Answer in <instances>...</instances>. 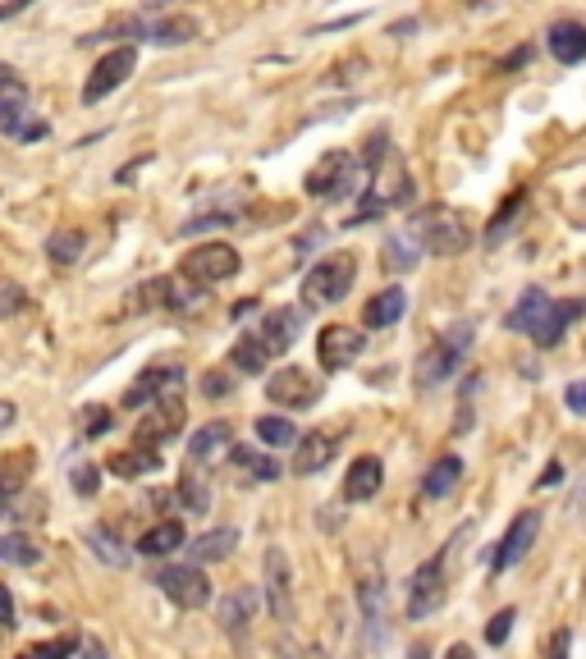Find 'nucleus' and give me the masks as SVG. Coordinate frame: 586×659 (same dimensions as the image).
Wrapping results in <instances>:
<instances>
[{
  "instance_id": "nucleus-1",
  "label": "nucleus",
  "mask_w": 586,
  "mask_h": 659,
  "mask_svg": "<svg viewBox=\"0 0 586 659\" xmlns=\"http://www.w3.org/2000/svg\"><path fill=\"white\" fill-rule=\"evenodd\" d=\"M582 312H586V303H577V298L559 303V298H550V293H541V289H527L522 293V303L509 312V330L532 335L536 348H554Z\"/></svg>"
},
{
  "instance_id": "nucleus-2",
  "label": "nucleus",
  "mask_w": 586,
  "mask_h": 659,
  "mask_svg": "<svg viewBox=\"0 0 586 659\" xmlns=\"http://www.w3.org/2000/svg\"><path fill=\"white\" fill-rule=\"evenodd\" d=\"M413 229L435 257H458V252L467 248V238H472L467 220L458 216V211H449V206H426V211H417Z\"/></svg>"
},
{
  "instance_id": "nucleus-3",
  "label": "nucleus",
  "mask_w": 586,
  "mask_h": 659,
  "mask_svg": "<svg viewBox=\"0 0 586 659\" xmlns=\"http://www.w3.org/2000/svg\"><path fill=\"white\" fill-rule=\"evenodd\" d=\"M353 275H358V261L348 252H330L326 261H316L312 271L303 280V293L312 307H326V303H339L348 289H353Z\"/></svg>"
},
{
  "instance_id": "nucleus-4",
  "label": "nucleus",
  "mask_w": 586,
  "mask_h": 659,
  "mask_svg": "<svg viewBox=\"0 0 586 659\" xmlns=\"http://www.w3.org/2000/svg\"><path fill=\"white\" fill-rule=\"evenodd\" d=\"M239 252L229 248V243H202L184 257V280L197 284V289H216V284L234 280L239 275Z\"/></svg>"
},
{
  "instance_id": "nucleus-5",
  "label": "nucleus",
  "mask_w": 586,
  "mask_h": 659,
  "mask_svg": "<svg viewBox=\"0 0 586 659\" xmlns=\"http://www.w3.org/2000/svg\"><path fill=\"white\" fill-rule=\"evenodd\" d=\"M353 188H358V165H353V156H344V152H330L326 161L307 174V193H312V197L344 202Z\"/></svg>"
},
{
  "instance_id": "nucleus-6",
  "label": "nucleus",
  "mask_w": 586,
  "mask_h": 659,
  "mask_svg": "<svg viewBox=\"0 0 586 659\" xmlns=\"http://www.w3.org/2000/svg\"><path fill=\"white\" fill-rule=\"evenodd\" d=\"M156 586H161L165 595H170L179 609H202L211 600V582L202 568H193V563H174V568H165L161 577H156Z\"/></svg>"
},
{
  "instance_id": "nucleus-7",
  "label": "nucleus",
  "mask_w": 586,
  "mask_h": 659,
  "mask_svg": "<svg viewBox=\"0 0 586 659\" xmlns=\"http://www.w3.org/2000/svg\"><path fill=\"white\" fill-rule=\"evenodd\" d=\"M133 69H138V51H133V46H115V51H110L97 69H92V78H87V87H83V101H87V106L106 101L115 87H124V78H129Z\"/></svg>"
},
{
  "instance_id": "nucleus-8",
  "label": "nucleus",
  "mask_w": 586,
  "mask_h": 659,
  "mask_svg": "<svg viewBox=\"0 0 586 659\" xmlns=\"http://www.w3.org/2000/svg\"><path fill=\"white\" fill-rule=\"evenodd\" d=\"M445 605V559H426L408 582V618H426Z\"/></svg>"
},
{
  "instance_id": "nucleus-9",
  "label": "nucleus",
  "mask_w": 586,
  "mask_h": 659,
  "mask_svg": "<svg viewBox=\"0 0 586 659\" xmlns=\"http://www.w3.org/2000/svg\"><path fill=\"white\" fill-rule=\"evenodd\" d=\"M362 348H367V335L353 330V325H326L321 339H316V357H321V367H326V371L353 367Z\"/></svg>"
},
{
  "instance_id": "nucleus-10",
  "label": "nucleus",
  "mask_w": 586,
  "mask_h": 659,
  "mask_svg": "<svg viewBox=\"0 0 586 659\" xmlns=\"http://www.w3.org/2000/svg\"><path fill=\"white\" fill-rule=\"evenodd\" d=\"M266 399L284 403V408H312L321 399V385L316 376H307L303 367H280L271 380H266Z\"/></svg>"
},
{
  "instance_id": "nucleus-11",
  "label": "nucleus",
  "mask_w": 586,
  "mask_h": 659,
  "mask_svg": "<svg viewBox=\"0 0 586 659\" xmlns=\"http://www.w3.org/2000/svg\"><path fill=\"white\" fill-rule=\"evenodd\" d=\"M170 394H184V371L179 367H152V371H142V376L133 380V389L124 394V403H129V408H156V403L170 399Z\"/></svg>"
},
{
  "instance_id": "nucleus-12",
  "label": "nucleus",
  "mask_w": 586,
  "mask_h": 659,
  "mask_svg": "<svg viewBox=\"0 0 586 659\" xmlns=\"http://www.w3.org/2000/svg\"><path fill=\"white\" fill-rule=\"evenodd\" d=\"M463 348H467V325H454V335H445L431 353L422 357L417 380H422V385H440V380H449L458 371V362H463Z\"/></svg>"
},
{
  "instance_id": "nucleus-13",
  "label": "nucleus",
  "mask_w": 586,
  "mask_h": 659,
  "mask_svg": "<svg viewBox=\"0 0 586 659\" xmlns=\"http://www.w3.org/2000/svg\"><path fill=\"white\" fill-rule=\"evenodd\" d=\"M536 531H541V513H536V508H527V513H518V518L509 522L500 550H495V573H504V568L527 559V550L536 545Z\"/></svg>"
},
{
  "instance_id": "nucleus-14",
  "label": "nucleus",
  "mask_w": 586,
  "mask_h": 659,
  "mask_svg": "<svg viewBox=\"0 0 586 659\" xmlns=\"http://www.w3.org/2000/svg\"><path fill=\"white\" fill-rule=\"evenodd\" d=\"M266 605H271V614L280 623L293 618V573L284 550H266Z\"/></svg>"
},
{
  "instance_id": "nucleus-15",
  "label": "nucleus",
  "mask_w": 586,
  "mask_h": 659,
  "mask_svg": "<svg viewBox=\"0 0 586 659\" xmlns=\"http://www.w3.org/2000/svg\"><path fill=\"white\" fill-rule=\"evenodd\" d=\"M179 426H184V394H170V399H161L156 408H147V422L138 426L133 440H138L142 449H152V444H161L165 435H174Z\"/></svg>"
},
{
  "instance_id": "nucleus-16",
  "label": "nucleus",
  "mask_w": 586,
  "mask_h": 659,
  "mask_svg": "<svg viewBox=\"0 0 586 659\" xmlns=\"http://www.w3.org/2000/svg\"><path fill=\"white\" fill-rule=\"evenodd\" d=\"M339 454V440L330 431H312L298 440V449H293V472L298 476H316L321 467H330V458Z\"/></svg>"
},
{
  "instance_id": "nucleus-17",
  "label": "nucleus",
  "mask_w": 586,
  "mask_h": 659,
  "mask_svg": "<svg viewBox=\"0 0 586 659\" xmlns=\"http://www.w3.org/2000/svg\"><path fill=\"white\" fill-rule=\"evenodd\" d=\"M23 115H28V87L14 69H0V129L14 138L23 129Z\"/></svg>"
},
{
  "instance_id": "nucleus-18",
  "label": "nucleus",
  "mask_w": 586,
  "mask_h": 659,
  "mask_svg": "<svg viewBox=\"0 0 586 659\" xmlns=\"http://www.w3.org/2000/svg\"><path fill=\"white\" fill-rule=\"evenodd\" d=\"M298 325H303V312H298V307H275V312H266L257 335L271 353H289L293 339H298Z\"/></svg>"
},
{
  "instance_id": "nucleus-19",
  "label": "nucleus",
  "mask_w": 586,
  "mask_h": 659,
  "mask_svg": "<svg viewBox=\"0 0 586 659\" xmlns=\"http://www.w3.org/2000/svg\"><path fill=\"white\" fill-rule=\"evenodd\" d=\"M545 42H550V55L559 60V65H577V60H586V28L577 19L550 23Z\"/></svg>"
},
{
  "instance_id": "nucleus-20",
  "label": "nucleus",
  "mask_w": 586,
  "mask_h": 659,
  "mask_svg": "<svg viewBox=\"0 0 586 659\" xmlns=\"http://www.w3.org/2000/svg\"><path fill=\"white\" fill-rule=\"evenodd\" d=\"M380 481H385V467H380V458H358V463L348 467L344 476V499L348 504H367V499H376Z\"/></svg>"
},
{
  "instance_id": "nucleus-21",
  "label": "nucleus",
  "mask_w": 586,
  "mask_h": 659,
  "mask_svg": "<svg viewBox=\"0 0 586 659\" xmlns=\"http://www.w3.org/2000/svg\"><path fill=\"white\" fill-rule=\"evenodd\" d=\"M184 550V522H156V527L142 531L138 541V554H147V559H165V554Z\"/></svg>"
},
{
  "instance_id": "nucleus-22",
  "label": "nucleus",
  "mask_w": 586,
  "mask_h": 659,
  "mask_svg": "<svg viewBox=\"0 0 586 659\" xmlns=\"http://www.w3.org/2000/svg\"><path fill=\"white\" fill-rule=\"evenodd\" d=\"M403 312H408V293H403V289H380L376 298L367 303L362 321H367V330H385V325H394Z\"/></svg>"
},
{
  "instance_id": "nucleus-23",
  "label": "nucleus",
  "mask_w": 586,
  "mask_h": 659,
  "mask_svg": "<svg viewBox=\"0 0 586 659\" xmlns=\"http://www.w3.org/2000/svg\"><path fill=\"white\" fill-rule=\"evenodd\" d=\"M271 357H275V353H271V348H266V344H261V335H257V330H252V335H243L239 344H234V353H229V367H234V371H243V376H257V371L266 367Z\"/></svg>"
},
{
  "instance_id": "nucleus-24",
  "label": "nucleus",
  "mask_w": 586,
  "mask_h": 659,
  "mask_svg": "<svg viewBox=\"0 0 586 659\" xmlns=\"http://www.w3.org/2000/svg\"><path fill=\"white\" fill-rule=\"evenodd\" d=\"M458 476H463V463H458L454 454H445V458H435L431 463V472H426V481H422V490H426V499H445V495H454V486H458Z\"/></svg>"
},
{
  "instance_id": "nucleus-25",
  "label": "nucleus",
  "mask_w": 586,
  "mask_h": 659,
  "mask_svg": "<svg viewBox=\"0 0 586 659\" xmlns=\"http://www.w3.org/2000/svg\"><path fill=\"white\" fill-rule=\"evenodd\" d=\"M252 605H257V591H252V586H239L234 595H225V600H220V623H225V632L243 637V627H248Z\"/></svg>"
},
{
  "instance_id": "nucleus-26",
  "label": "nucleus",
  "mask_w": 586,
  "mask_h": 659,
  "mask_svg": "<svg viewBox=\"0 0 586 659\" xmlns=\"http://www.w3.org/2000/svg\"><path fill=\"white\" fill-rule=\"evenodd\" d=\"M46 257H51L55 266H74V261L83 257V229H55V234L46 238Z\"/></svg>"
},
{
  "instance_id": "nucleus-27",
  "label": "nucleus",
  "mask_w": 586,
  "mask_h": 659,
  "mask_svg": "<svg viewBox=\"0 0 586 659\" xmlns=\"http://www.w3.org/2000/svg\"><path fill=\"white\" fill-rule=\"evenodd\" d=\"M161 467V458H156V449H129V454H115L110 458V476H147Z\"/></svg>"
},
{
  "instance_id": "nucleus-28",
  "label": "nucleus",
  "mask_w": 586,
  "mask_h": 659,
  "mask_svg": "<svg viewBox=\"0 0 586 659\" xmlns=\"http://www.w3.org/2000/svg\"><path fill=\"white\" fill-rule=\"evenodd\" d=\"M193 37H197V23L188 19V14H174V19H165V23H152L156 46H184V42H193Z\"/></svg>"
},
{
  "instance_id": "nucleus-29",
  "label": "nucleus",
  "mask_w": 586,
  "mask_h": 659,
  "mask_svg": "<svg viewBox=\"0 0 586 659\" xmlns=\"http://www.w3.org/2000/svg\"><path fill=\"white\" fill-rule=\"evenodd\" d=\"M380 595H385V586H380V573L371 568V573L362 577V586H358V600H362V618L371 623L376 637H380V618H385V614H380Z\"/></svg>"
},
{
  "instance_id": "nucleus-30",
  "label": "nucleus",
  "mask_w": 586,
  "mask_h": 659,
  "mask_svg": "<svg viewBox=\"0 0 586 659\" xmlns=\"http://www.w3.org/2000/svg\"><path fill=\"white\" fill-rule=\"evenodd\" d=\"M234 541H239V531L234 527H220V531H207L202 541H193V559H225L229 550H234Z\"/></svg>"
},
{
  "instance_id": "nucleus-31",
  "label": "nucleus",
  "mask_w": 586,
  "mask_h": 659,
  "mask_svg": "<svg viewBox=\"0 0 586 659\" xmlns=\"http://www.w3.org/2000/svg\"><path fill=\"white\" fill-rule=\"evenodd\" d=\"M225 440H229V422H207L202 431L188 440V454L193 458H211L216 449H225Z\"/></svg>"
},
{
  "instance_id": "nucleus-32",
  "label": "nucleus",
  "mask_w": 586,
  "mask_h": 659,
  "mask_svg": "<svg viewBox=\"0 0 586 659\" xmlns=\"http://www.w3.org/2000/svg\"><path fill=\"white\" fill-rule=\"evenodd\" d=\"M257 440H266L271 449H284V444H298L303 435L293 431L289 417H257Z\"/></svg>"
},
{
  "instance_id": "nucleus-33",
  "label": "nucleus",
  "mask_w": 586,
  "mask_h": 659,
  "mask_svg": "<svg viewBox=\"0 0 586 659\" xmlns=\"http://www.w3.org/2000/svg\"><path fill=\"white\" fill-rule=\"evenodd\" d=\"M0 559L5 563H37L42 559V550H37V541H28V536H19V531H5L0 536Z\"/></svg>"
},
{
  "instance_id": "nucleus-34",
  "label": "nucleus",
  "mask_w": 586,
  "mask_h": 659,
  "mask_svg": "<svg viewBox=\"0 0 586 659\" xmlns=\"http://www.w3.org/2000/svg\"><path fill=\"white\" fill-rule=\"evenodd\" d=\"M385 266H390V271H413L417 266V248H413V238H399V234H390L385 238Z\"/></svg>"
},
{
  "instance_id": "nucleus-35",
  "label": "nucleus",
  "mask_w": 586,
  "mask_h": 659,
  "mask_svg": "<svg viewBox=\"0 0 586 659\" xmlns=\"http://www.w3.org/2000/svg\"><path fill=\"white\" fill-rule=\"evenodd\" d=\"M234 463H239L248 476H257V481H275V476H280V463H275V458L252 454V449H234Z\"/></svg>"
},
{
  "instance_id": "nucleus-36",
  "label": "nucleus",
  "mask_w": 586,
  "mask_h": 659,
  "mask_svg": "<svg viewBox=\"0 0 586 659\" xmlns=\"http://www.w3.org/2000/svg\"><path fill=\"white\" fill-rule=\"evenodd\" d=\"M179 504H184L188 513H207V490H202L197 476H184V481H179Z\"/></svg>"
},
{
  "instance_id": "nucleus-37",
  "label": "nucleus",
  "mask_w": 586,
  "mask_h": 659,
  "mask_svg": "<svg viewBox=\"0 0 586 659\" xmlns=\"http://www.w3.org/2000/svg\"><path fill=\"white\" fill-rule=\"evenodd\" d=\"M513 623H518V614H513V609H504V614L490 618V627H486L490 646H504V641H509V632H513Z\"/></svg>"
},
{
  "instance_id": "nucleus-38",
  "label": "nucleus",
  "mask_w": 586,
  "mask_h": 659,
  "mask_svg": "<svg viewBox=\"0 0 586 659\" xmlns=\"http://www.w3.org/2000/svg\"><path fill=\"white\" fill-rule=\"evenodd\" d=\"M202 389H207L211 399H225L229 389H234V376H225V371H207V376H202Z\"/></svg>"
},
{
  "instance_id": "nucleus-39",
  "label": "nucleus",
  "mask_w": 586,
  "mask_h": 659,
  "mask_svg": "<svg viewBox=\"0 0 586 659\" xmlns=\"http://www.w3.org/2000/svg\"><path fill=\"white\" fill-rule=\"evenodd\" d=\"M197 303H202V293H197V284H188V289L170 293V307H184V312H193Z\"/></svg>"
},
{
  "instance_id": "nucleus-40",
  "label": "nucleus",
  "mask_w": 586,
  "mask_h": 659,
  "mask_svg": "<svg viewBox=\"0 0 586 659\" xmlns=\"http://www.w3.org/2000/svg\"><path fill=\"white\" fill-rule=\"evenodd\" d=\"M564 403L573 412H586V380H573V385L564 389Z\"/></svg>"
},
{
  "instance_id": "nucleus-41",
  "label": "nucleus",
  "mask_w": 586,
  "mask_h": 659,
  "mask_svg": "<svg viewBox=\"0 0 586 659\" xmlns=\"http://www.w3.org/2000/svg\"><path fill=\"white\" fill-rule=\"evenodd\" d=\"M518 202H522V193H513L509 202H504V211H500V216H495V225H490V238H500V234H504V225H509V216H513V211H518Z\"/></svg>"
},
{
  "instance_id": "nucleus-42",
  "label": "nucleus",
  "mask_w": 586,
  "mask_h": 659,
  "mask_svg": "<svg viewBox=\"0 0 586 659\" xmlns=\"http://www.w3.org/2000/svg\"><path fill=\"white\" fill-rule=\"evenodd\" d=\"M74 486H78V495H97V472H92V467H78Z\"/></svg>"
},
{
  "instance_id": "nucleus-43",
  "label": "nucleus",
  "mask_w": 586,
  "mask_h": 659,
  "mask_svg": "<svg viewBox=\"0 0 586 659\" xmlns=\"http://www.w3.org/2000/svg\"><path fill=\"white\" fill-rule=\"evenodd\" d=\"M101 431H110V412L92 408V412H87V435H101Z\"/></svg>"
},
{
  "instance_id": "nucleus-44",
  "label": "nucleus",
  "mask_w": 586,
  "mask_h": 659,
  "mask_svg": "<svg viewBox=\"0 0 586 659\" xmlns=\"http://www.w3.org/2000/svg\"><path fill=\"white\" fill-rule=\"evenodd\" d=\"M92 541L101 545V559H110V563H124V554L115 550V541H106V531H92Z\"/></svg>"
},
{
  "instance_id": "nucleus-45",
  "label": "nucleus",
  "mask_w": 586,
  "mask_h": 659,
  "mask_svg": "<svg viewBox=\"0 0 586 659\" xmlns=\"http://www.w3.org/2000/svg\"><path fill=\"white\" fill-rule=\"evenodd\" d=\"M568 632H554V641H550V650H545V659H568Z\"/></svg>"
},
{
  "instance_id": "nucleus-46",
  "label": "nucleus",
  "mask_w": 586,
  "mask_h": 659,
  "mask_svg": "<svg viewBox=\"0 0 586 659\" xmlns=\"http://www.w3.org/2000/svg\"><path fill=\"white\" fill-rule=\"evenodd\" d=\"M23 307V289L19 284H5V316H14Z\"/></svg>"
},
{
  "instance_id": "nucleus-47",
  "label": "nucleus",
  "mask_w": 586,
  "mask_h": 659,
  "mask_svg": "<svg viewBox=\"0 0 586 659\" xmlns=\"http://www.w3.org/2000/svg\"><path fill=\"white\" fill-rule=\"evenodd\" d=\"M559 481H564V467H559V463H550V467H545V472H541V481H536V486H541V490H550V486H559Z\"/></svg>"
},
{
  "instance_id": "nucleus-48",
  "label": "nucleus",
  "mask_w": 586,
  "mask_h": 659,
  "mask_svg": "<svg viewBox=\"0 0 586 659\" xmlns=\"http://www.w3.org/2000/svg\"><path fill=\"white\" fill-rule=\"evenodd\" d=\"M445 659H477V655H472V646H463V641H458V646L445 650Z\"/></svg>"
},
{
  "instance_id": "nucleus-49",
  "label": "nucleus",
  "mask_w": 586,
  "mask_h": 659,
  "mask_svg": "<svg viewBox=\"0 0 586 659\" xmlns=\"http://www.w3.org/2000/svg\"><path fill=\"white\" fill-rule=\"evenodd\" d=\"M28 5H33V0H10V5L0 10V19H14V14H19V10H28Z\"/></svg>"
},
{
  "instance_id": "nucleus-50",
  "label": "nucleus",
  "mask_w": 586,
  "mask_h": 659,
  "mask_svg": "<svg viewBox=\"0 0 586 659\" xmlns=\"http://www.w3.org/2000/svg\"><path fill=\"white\" fill-rule=\"evenodd\" d=\"M19 659H46V655H42V650H37V646H33V650H23V655H19Z\"/></svg>"
},
{
  "instance_id": "nucleus-51",
  "label": "nucleus",
  "mask_w": 586,
  "mask_h": 659,
  "mask_svg": "<svg viewBox=\"0 0 586 659\" xmlns=\"http://www.w3.org/2000/svg\"><path fill=\"white\" fill-rule=\"evenodd\" d=\"M312 659H326V650H312Z\"/></svg>"
}]
</instances>
